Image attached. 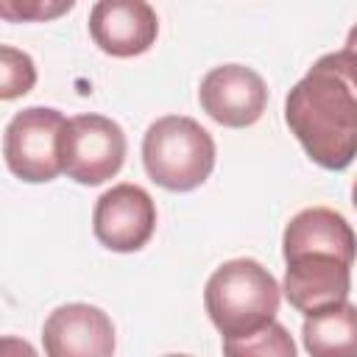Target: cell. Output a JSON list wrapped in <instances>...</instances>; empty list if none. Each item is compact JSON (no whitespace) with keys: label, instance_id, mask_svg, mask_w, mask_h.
I'll list each match as a JSON object with an SVG mask.
<instances>
[{"label":"cell","instance_id":"e0dca14e","mask_svg":"<svg viewBox=\"0 0 357 357\" xmlns=\"http://www.w3.org/2000/svg\"><path fill=\"white\" fill-rule=\"evenodd\" d=\"M346 47H349V50H357V25L349 31V36H346Z\"/></svg>","mask_w":357,"mask_h":357},{"label":"cell","instance_id":"ac0fdd59","mask_svg":"<svg viewBox=\"0 0 357 357\" xmlns=\"http://www.w3.org/2000/svg\"><path fill=\"white\" fill-rule=\"evenodd\" d=\"M351 204H354V209H357V178H354V184H351Z\"/></svg>","mask_w":357,"mask_h":357},{"label":"cell","instance_id":"8fae6325","mask_svg":"<svg viewBox=\"0 0 357 357\" xmlns=\"http://www.w3.org/2000/svg\"><path fill=\"white\" fill-rule=\"evenodd\" d=\"M304 248L332 251L354 265L357 234L340 212L329 206H310L290 218V223L284 226V237H282V254L304 251Z\"/></svg>","mask_w":357,"mask_h":357},{"label":"cell","instance_id":"5b68a950","mask_svg":"<svg viewBox=\"0 0 357 357\" xmlns=\"http://www.w3.org/2000/svg\"><path fill=\"white\" fill-rule=\"evenodd\" d=\"M126 131L103 114H75L61 134V167L78 184H103L126 162Z\"/></svg>","mask_w":357,"mask_h":357},{"label":"cell","instance_id":"8992f818","mask_svg":"<svg viewBox=\"0 0 357 357\" xmlns=\"http://www.w3.org/2000/svg\"><path fill=\"white\" fill-rule=\"evenodd\" d=\"M284 296L290 307L298 312L312 315L332 304L349 301L351 290V262L332 251H290L284 254Z\"/></svg>","mask_w":357,"mask_h":357},{"label":"cell","instance_id":"ba28073f","mask_svg":"<svg viewBox=\"0 0 357 357\" xmlns=\"http://www.w3.org/2000/svg\"><path fill=\"white\" fill-rule=\"evenodd\" d=\"M201 109L226 128L254 126L268 106L262 75L245 64H220L209 70L198 86Z\"/></svg>","mask_w":357,"mask_h":357},{"label":"cell","instance_id":"9a60e30c","mask_svg":"<svg viewBox=\"0 0 357 357\" xmlns=\"http://www.w3.org/2000/svg\"><path fill=\"white\" fill-rule=\"evenodd\" d=\"M73 8V0H61V3H42V0H25V3H17V0H3L0 3V14L6 20H53L64 11Z\"/></svg>","mask_w":357,"mask_h":357},{"label":"cell","instance_id":"d6986e66","mask_svg":"<svg viewBox=\"0 0 357 357\" xmlns=\"http://www.w3.org/2000/svg\"><path fill=\"white\" fill-rule=\"evenodd\" d=\"M165 357H190V354H165Z\"/></svg>","mask_w":357,"mask_h":357},{"label":"cell","instance_id":"6da1fadb","mask_svg":"<svg viewBox=\"0 0 357 357\" xmlns=\"http://www.w3.org/2000/svg\"><path fill=\"white\" fill-rule=\"evenodd\" d=\"M284 123L315 165L346 170L357 156V50L321 56L287 92Z\"/></svg>","mask_w":357,"mask_h":357},{"label":"cell","instance_id":"7a4b0ae2","mask_svg":"<svg viewBox=\"0 0 357 357\" xmlns=\"http://www.w3.org/2000/svg\"><path fill=\"white\" fill-rule=\"evenodd\" d=\"M282 287L257 259H229L206 279L204 307L223 337H245L276 321Z\"/></svg>","mask_w":357,"mask_h":357},{"label":"cell","instance_id":"3957f363","mask_svg":"<svg viewBox=\"0 0 357 357\" xmlns=\"http://www.w3.org/2000/svg\"><path fill=\"white\" fill-rule=\"evenodd\" d=\"M142 165L159 187L190 192L201 187L215 167V139L192 117H159L142 137Z\"/></svg>","mask_w":357,"mask_h":357},{"label":"cell","instance_id":"30bf717a","mask_svg":"<svg viewBox=\"0 0 357 357\" xmlns=\"http://www.w3.org/2000/svg\"><path fill=\"white\" fill-rule=\"evenodd\" d=\"M89 33L103 53L131 59L151 50L159 36V17L145 0H100L89 11Z\"/></svg>","mask_w":357,"mask_h":357},{"label":"cell","instance_id":"7c38bea8","mask_svg":"<svg viewBox=\"0 0 357 357\" xmlns=\"http://www.w3.org/2000/svg\"><path fill=\"white\" fill-rule=\"evenodd\" d=\"M301 340L310 357H357V304L340 301L307 315Z\"/></svg>","mask_w":357,"mask_h":357},{"label":"cell","instance_id":"5bb4252c","mask_svg":"<svg viewBox=\"0 0 357 357\" xmlns=\"http://www.w3.org/2000/svg\"><path fill=\"white\" fill-rule=\"evenodd\" d=\"M36 84V67L33 59L11 45L0 47V98L14 100L25 92H31Z\"/></svg>","mask_w":357,"mask_h":357},{"label":"cell","instance_id":"4fadbf2b","mask_svg":"<svg viewBox=\"0 0 357 357\" xmlns=\"http://www.w3.org/2000/svg\"><path fill=\"white\" fill-rule=\"evenodd\" d=\"M223 357H296V343L287 326L268 324L245 337H223Z\"/></svg>","mask_w":357,"mask_h":357},{"label":"cell","instance_id":"277c9868","mask_svg":"<svg viewBox=\"0 0 357 357\" xmlns=\"http://www.w3.org/2000/svg\"><path fill=\"white\" fill-rule=\"evenodd\" d=\"M67 117L50 106H28L17 112L3 134V156L8 170L28 181H53L61 167V134Z\"/></svg>","mask_w":357,"mask_h":357},{"label":"cell","instance_id":"2e32d148","mask_svg":"<svg viewBox=\"0 0 357 357\" xmlns=\"http://www.w3.org/2000/svg\"><path fill=\"white\" fill-rule=\"evenodd\" d=\"M0 351H3V357H39L36 349H33L28 340L14 337V335H6V337L0 340Z\"/></svg>","mask_w":357,"mask_h":357},{"label":"cell","instance_id":"9c48e42d","mask_svg":"<svg viewBox=\"0 0 357 357\" xmlns=\"http://www.w3.org/2000/svg\"><path fill=\"white\" fill-rule=\"evenodd\" d=\"M45 357H114V324L92 304H61L42 326Z\"/></svg>","mask_w":357,"mask_h":357},{"label":"cell","instance_id":"52a82bcc","mask_svg":"<svg viewBox=\"0 0 357 357\" xmlns=\"http://www.w3.org/2000/svg\"><path fill=\"white\" fill-rule=\"evenodd\" d=\"M156 229V204L139 184H114L92 212V231L100 245L117 254L139 251Z\"/></svg>","mask_w":357,"mask_h":357}]
</instances>
